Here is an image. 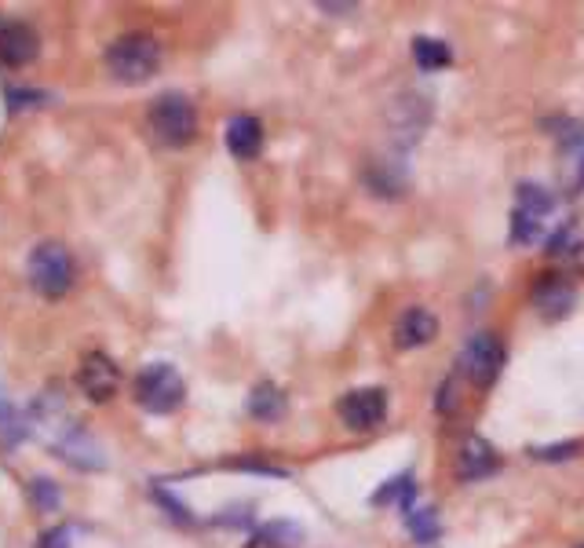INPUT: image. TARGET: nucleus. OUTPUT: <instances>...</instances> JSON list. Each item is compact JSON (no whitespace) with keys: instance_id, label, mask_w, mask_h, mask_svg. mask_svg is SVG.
<instances>
[{"instance_id":"nucleus-3","label":"nucleus","mask_w":584,"mask_h":548,"mask_svg":"<svg viewBox=\"0 0 584 548\" xmlns=\"http://www.w3.org/2000/svg\"><path fill=\"white\" fill-rule=\"evenodd\" d=\"M132 395H136V403L143 406L147 413H173V410L183 406L187 384H183V377H179L176 366L150 362V366L139 370L136 384H132Z\"/></svg>"},{"instance_id":"nucleus-14","label":"nucleus","mask_w":584,"mask_h":548,"mask_svg":"<svg viewBox=\"0 0 584 548\" xmlns=\"http://www.w3.org/2000/svg\"><path fill=\"white\" fill-rule=\"evenodd\" d=\"M497 450L486 443V438H479V435H468V443L460 446V454H457V475L460 480H482V475H490V472H497Z\"/></svg>"},{"instance_id":"nucleus-4","label":"nucleus","mask_w":584,"mask_h":548,"mask_svg":"<svg viewBox=\"0 0 584 548\" xmlns=\"http://www.w3.org/2000/svg\"><path fill=\"white\" fill-rule=\"evenodd\" d=\"M150 132L168 146H187L198 136V110L183 92H161L147 114Z\"/></svg>"},{"instance_id":"nucleus-28","label":"nucleus","mask_w":584,"mask_h":548,"mask_svg":"<svg viewBox=\"0 0 584 548\" xmlns=\"http://www.w3.org/2000/svg\"><path fill=\"white\" fill-rule=\"evenodd\" d=\"M577 187H584V165H581V176H577Z\"/></svg>"},{"instance_id":"nucleus-18","label":"nucleus","mask_w":584,"mask_h":548,"mask_svg":"<svg viewBox=\"0 0 584 548\" xmlns=\"http://www.w3.org/2000/svg\"><path fill=\"white\" fill-rule=\"evenodd\" d=\"M300 541H304V531L289 520L267 523L264 531L256 534V545H267V548H300Z\"/></svg>"},{"instance_id":"nucleus-15","label":"nucleus","mask_w":584,"mask_h":548,"mask_svg":"<svg viewBox=\"0 0 584 548\" xmlns=\"http://www.w3.org/2000/svg\"><path fill=\"white\" fill-rule=\"evenodd\" d=\"M249 413L256 417V421H278L281 413H285V395H281V387L278 384H256L253 387V395H249Z\"/></svg>"},{"instance_id":"nucleus-27","label":"nucleus","mask_w":584,"mask_h":548,"mask_svg":"<svg viewBox=\"0 0 584 548\" xmlns=\"http://www.w3.org/2000/svg\"><path fill=\"white\" fill-rule=\"evenodd\" d=\"M570 260H573V267H577V271L584 275V238L570 245Z\"/></svg>"},{"instance_id":"nucleus-16","label":"nucleus","mask_w":584,"mask_h":548,"mask_svg":"<svg viewBox=\"0 0 584 548\" xmlns=\"http://www.w3.org/2000/svg\"><path fill=\"white\" fill-rule=\"evenodd\" d=\"M516 208H522V213H530L533 219H545L551 208H556V194L548 191V187L541 183H519L516 187Z\"/></svg>"},{"instance_id":"nucleus-2","label":"nucleus","mask_w":584,"mask_h":548,"mask_svg":"<svg viewBox=\"0 0 584 548\" xmlns=\"http://www.w3.org/2000/svg\"><path fill=\"white\" fill-rule=\"evenodd\" d=\"M74 278H77V267H74V256L63 242H40L34 245L29 253V282L40 296L55 301V296H66L74 289Z\"/></svg>"},{"instance_id":"nucleus-9","label":"nucleus","mask_w":584,"mask_h":548,"mask_svg":"<svg viewBox=\"0 0 584 548\" xmlns=\"http://www.w3.org/2000/svg\"><path fill=\"white\" fill-rule=\"evenodd\" d=\"M388 125L398 143H417L420 132L431 125V103L424 95H412V92L398 95L388 110Z\"/></svg>"},{"instance_id":"nucleus-25","label":"nucleus","mask_w":584,"mask_h":548,"mask_svg":"<svg viewBox=\"0 0 584 548\" xmlns=\"http://www.w3.org/2000/svg\"><path fill=\"white\" fill-rule=\"evenodd\" d=\"M154 497L168 508V515H173V520H179V523H190V520H194V515H190V508H187V505H179L168 490H154Z\"/></svg>"},{"instance_id":"nucleus-12","label":"nucleus","mask_w":584,"mask_h":548,"mask_svg":"<svg viewBox=\"0 0 584 548\" xmlns=\"http://www.w3.org/2000/svg\"><path fill=\"white\" fill-rule=\"evenodd\" d=\"M37 34H34V26H26V23H8V26H0V63H8V66H26V63H34L37 59Z\"/></svg>"},{"instance_id":"nucleus-13","label":"nucleus","mask_w":584,"mask_h":548,"mask_svg":"<svg viewBox=\"0 0 584 548\" xmlns=\"http://www.w3.org/2000/svg\"><path fill=\"white\" fill-rule=\"evenodd\" d=\"M439 336V318L428 307H409L395 326V344L398 347H424Z\"/></svg>"},{"instance_id":"nucleus-29","label":"nucleus","mask_w":584,"mask_h":548,"mask_svg":"<svg viewBox=\"0 0 584 548\" xmlns=\"http://www.w3.org/2000/svg\"><path fill=\"white\" fill-rule=\"evenodd\" d=\"M581 548H584V545H581Z\"/></svg>"},{"instance_id":"nucleus-5","label":"nucleus","mask_w":584,"mask_h":548,"mask_svg":"<svg viewBox=\"0 0 584 548\" xmlns=\"http://www.w3.org/2000/svg\"><path fill=\"white\" fill-rule=\"evenodd\" d=\"M505 358H508V352L497 333H475L468 341L465 355H460V370L468 373L471 384L490 387L500 377V370H505Z\"/></svg>"},{"instance_id":"nucleus-1","label":"nucleus","mask_w":584,"mask_h":548,"mask_svg":"<svg viewBox=\"0 0 584 548\" xmlns=\"http://www.w3.org/2000/svg\"><path fill=\"white\" fill-rule=\"evenodd\" d=\"M161 66V44L150 34H125L106 48V69L114 81L143 85L157 74Z\"/></svg>"},{"instance_id":"nucleus-6","label":"nucleus","mask_w":584,"mask_h":548,"mask_svg":"<svg viewBox=\"0 0 584 548\" xmlns=\"http://www.w3.org/2000/svg\"><path fill=\"white\" fill-rule=\"evenodd\" d=\"M337 410L347 428L369 432V428H377L388 417V392L384 387H358V392H347L340 398Z\"/></svg>"},{"instance_id":"nucleus-24","label":"nucleus","mask_w":584,"mask_h":548,"mask_svg":"<svg viewBox=\"0 0 584 548\" xmlns=\"http://www.w3.org/2000/svg\"><path fill=\"white\" fill-rule=\"evenodd\" d=\"M4 99H8V106H12V110H23V106H37L45 95L34 92V88H8Z\"/></svg>"},{"instance_id":"nucleus-22","label":"nucleus","mask_w":584,"mask_h":548,"mask_svg":"<svg viewBox=\"0 0 584 548\" xmlns=\"http://www.w3.org/2000/svg\"><path fill=\"white\" fill-rule=\"evenodd\" d=\"M29 497H34L37 512H55V508H59V486L52 480H34V483H29Z\"/></svg>"},{"instance_id":"nucleus-23","label":"nucleus","mask_w":584,"mask_h":548,"mask_svg":"<svg viewBox=\"0 0 584 548\" xmlns=\"http://www.w3.org/2000/svg\"><path fill=\"white\" fill-rule=\"evenodd\" d=\"M581 450V443H556V446H541V450H533V457H541V461H567Z\"/></svg>"},{"instance_id":"nucleus-8","label":"nucleus","mask_w":584,"mask_h":548,"mask_svg":"<svg viewBox=\"0 0 584 548\" xmlns=\"http://www.w3.org/2000/svg\"><path fill=\"white\" fill-rule=\"evenodd\" d=\"M530 301L545 322H559V318H567L573 311L577 293H573V285L562 275H541L530 289Z\"/></svg>"},{"instance_id":"nucleus-21","label":"nucleus","mask_w":584,"mask_h":548,"mask_svg":"<svg viewBox=\"0 0 584 548\" xmlns=\"http://www.w3.org/2000/svg\"><path fill=\"white\" fill-rule=\"evenodd\" d=\"M541 227H545V219H533L530 213H522V208H516L511 213V242L516 245H530L541 238Z\"/></svg>"},{"instance_id":"nucleus-19","label":"nucleus","mask_w":584,"mask_h":548,"mask_svg":"<svg viewBox=\"0 0 584 548\" xmlns=\"http://www.w3.org/2000/svg\"><path fill=\"white\" fill-rule=\"evenodd\" d=\"M406 523H409V531L420 545H431L442 531L439 520H435V508H406Z\"/></svg>"},{"instance_id":"nucleus-7","label":"nucleus","mask_w":584,"mask_h":548,"mask_svg":"<svg viewBox=\"0 0 584 548\" xmlns=\"http://www.w3.org/2000/svg\"><path fill=\"white\" fill-rule=\"evenodd\" d=\"M77 387L92 398V403H106V398H114L117 387H120V370L114 366V358L103 355V352H92V355L80 358Z\"/></svg>"},{"instance_id":"nucleus-20","label":"nucleus","mask_w":584,"mask_h":548,"mask_svg":"<svg viewBox=\"0 0 584 548\" xmlns=\"http://www.w3.org/2000/svg\"><path fill=\"white\" fill-rule=\"evenodd\" d=\"M412 490H417V483H412V475H398V480H391L384 490L372 494V505H388V501H398L402 508H412Z\"/></svg>"},{"instance_id":"nucleus-17","label":"nucleus","mask_w":584,"mask_h":548,"mask_svg":"<svg viewBox=\"0 0 584 548\" xmlns=\"http://www.w3.org/2000/svg\"><path fill=\"white\" fill-rule=\"evenodd\" d=\"M412 59H417L420 69H446L453 63V52L446 41H439V37H417L412 41Z\"/></svg>"},{"instance_id":"nucleus-26","label":"nucleus","mask_w":584,"mask_h":548,"mask_svg":"<svg viewBox=\"0 0 584 548\" xmlns=\"http://www.w3.org/2000/svg\"><path fill=\"white\" fill-rule=\"evenodd\" d=\"M37 548H69V526H52V531L40 537Z\"/></svg>"},{"instance_id":"nucleus-10","label":"nucleus","mask_w":584,"mask_h":548,"mask_svg":"<svg viewBox=\"0 0 584 548\" xmlns=\"http://www.w3.org/2000/svg\"><path fill=\"white\" fill-rule=\"evenodd\" d=\"M52 450L63 457V461L77 464V468H106V457H103V450H99V443H92V438L74 424L52 438Z\"/></svg>"},{"instance_id":"nucleus-11","label":"nucleus","mask_w":584,"mask_h":548,"mask_svg":"<svg viewBox=\"0 0 584 548\" xmlns=\"http://www.w3.org/2000/svg\"><path fill=\"white\" fill-rule=\"evenodd\" d=\"M227 151L238 157V162H253L264 151V125L256 122L253 114H238L227 122Z\"/></svg>"}]
</instances>
